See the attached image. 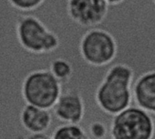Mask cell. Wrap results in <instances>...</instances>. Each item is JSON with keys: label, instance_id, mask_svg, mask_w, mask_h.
I'll list each match as a JSON object with an SVG mask.
<instances>
[{"label": "cell", "instance_id": "cell-13", "mask_svg": "<svg viewBox=\"0 0 155 139\" xmlns=\"http://www.w3.org/2000/svg\"><path fill=\"white\" fill-rule=\"evenodd\" d=\"M110 130L107 125L100 121L91 122L89 125V135L92 139H105Z\"/></svg>", "mask_w": 155, "mask_h": 139}, {"label": "cell", "instance_id": "cell-14", "mask_svg": "<svg viewBox=\"0 0 155 139\" xmlns=\"http://www.w3.org/2000/svg\"><path fill=\"white\" fill-rule=\"evenodd\" d=\"M26 139H52V137L45 134H30Z\"/></svg>", "mask_w": 155, "mask_h": 139}, {"label": "cell", "instance_id": "cell-8", "mask_svg": "<svg viewBox=\"0 0 155 139\" xmlns=\"http://www.w3.org/2000/svg\"><path fill=\"white\" fill-rule=\"evenodd\" d=\"M132 99L135 106L155 115V70L143 73L133 83Z\"/></svg>", "mask_w": 155, "mask_h": 139}, {"label": "cell", "instance_id": "cell-2", "mask_svg": "<svg viewBox=\"0 0 155 139\" xmlns=\"http://www.w3.org/2000/svg\"><path fill=\"white\" fill-rule=\"evenodd\" d=\"M16 36L21 47L33 55H44L56 51L60 40L58 36L37 17L20 16L16 23Z\"/></svg>", "mask_w": 155, "mask_h": 139}, {"label": "cell", "instance_id": "cell-12", "mask_svg": "<svg viewBox=\"0 0 155 139\" xmlns=\"http://www.w3.org/2000/svg\"><path fill=\"white\" fill-rule=\"evenodd\" d=\"M9 5L17 10L28 12L41 7L46 0H8Z\"/></svg>", "mask_w": 155, "mask_h": 139}, {"label": "cell", "instance_id": "cell-6", "mask_svg": "<svg viewBox=\"0 0 155 139\" xmlns=\"http://www.w3.org/2000/svg\"><path fill=\"white\" fill-rule=\"evenodd\" d=\"M109 11L105 0H68L67 13L69 18L82 27L101 24Z\"/></svg>", "mask_w": 155, "mask_h": 139}, {"label": "cell", "instance_id": "cell-9", "mask_svg": "<svg viewBox=\"0 0 155 139\" xmlns=\"http://www.w3.org/2000/svg\"><path fill=\"white\" fill-rule=\"evenodd\" d=\"M20 123L29 134H45L52 123L49 110L26 104L20 111Z\"/></svg>", "mask_w": 155, "mask_h": 139}, {"label": "cell", "instance_id": "cell-10", "mask_svg": "<svg viewBox=\"0 0 155 139\" xmlns=\"http://www.w3.org/2000/svg\"><path fill=\"white\" fill-rule=\"evenodd\" d=\"M52 139H92L80 125L63 124L57 126L52 134Z\"/></svg>", "mask_w": 155, "mask_h": 139}, {"label": "cell", "instance_id": "cell-15", "mask_svg": "<svg viewBox=\"0 0 155 139\" xmlns=\"http://www.w3.org/2000/svg\"><path fill=\"white\" fill-rule=\"evenodd\" d=\"M109 6H118L121 3H123L125 0H105Z\"/></svg>", "mask_w": 155, "mask_h": 139}, {"label": "cell", "instance_id": "cell-1", "mask_svg": "<svg viewBox=\"0 0 155 139\" xmlns=\"http://www.w3.org/2000/svg\"><path fill=\"white\" fill-rule=\"evenodd\" d=\"M133 69L126 64L111 65L95 92L99 108L109 115H115L131 106Z\"/></svg>", "mask_w": 155, "mask_h": 139}, {"label": "cell", "instance_id": "cell-3", "mask_svg": "<svg viewBox=\"0 0 155 139\" xmlns=\"http://www.w3.org/2000/svg\"><path fill=\"white\" fill-rule=\"evenodd\" d=\"M111 139H153L155 119L137 106H130L113 115L110 127Z\"/></svg>", "mask_w": 155, "mask_h": 139}, {"label": "cell", "instance_id": "cell-7", "mask_svg": "<svg viewBox=\"0 0 155 139\" xmlns=\"http://www.w3.org/2000/svg\"><path fill=\"white\" fill-rule=\"evenodd\" d=\"M52 109L54 115L63 124L80 125L85 115V105L81 95L72 89L61 92Z\"/></svg>", "mask_w": 155, "mask_h": 139}, {"label": "cell", "instance_id": "cell-11", "mask_svg": "<svg viewBox=\"0 0 155 139\" xmlns=\"http://www.w3.org/2000/svg\"><path fill=\"white\" fill-rule=\"evenodd\" d=\"M48 71L61 85L67 83L73 75V68L70 63L63 58H56L51 61Z\"/></svg>", "mask_w": 155, "mask_h": 139}, {"label": "cell", "instance_id": "cell-4", "mask_svg": "<svg viewBox=\"0 0 155 139\" xmlns=\"http://www.w3.org/2000/svg\"><path fill=\"white\" fill-rule=\"evenodd\" d=\"M61 92V84L46 69L28 73L21 87L22 98L26 104L47 110L53 108Z\"/></svg>", "mask_w": 155, "mask_h": 139}, {"label": "cell", "instance_id": "cell-16", "mask_svg": "<svg viewBox=\"0 0 155 139\" xmlns=\"http://www.w3.org/2000/svg\"><path fill=\"white\" fill-rule=\"evenodd\" d=\"M152 2L154 3V5H155V0H152Z\"/></svg>", "mask_w": 155, "mask_h": 139}, {"label": "cell", "instance_id": "cell-5", "mask_svg": "<svg viewBox=\"0 0 155 139\" xmlns=\"http://www.w3.org/2000/svg\"><path fill=\"white\" fill-rule=\"evenodd\" d=\"M80 54L82 59L92 66H104L117 56L118 44L114 36L101 28L87 31L80 42Z\"/></svg>", "mask_w": 155, "mask_h": 139}]
</instances>
